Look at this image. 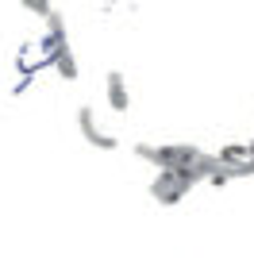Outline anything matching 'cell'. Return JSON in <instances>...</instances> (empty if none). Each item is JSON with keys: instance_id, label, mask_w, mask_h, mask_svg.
I'll use <instances>...</instances> for the list:
<instances>
[{"instance_id": "obj_2", "label": "cell", "mask_w": 254, "mask_h": 258, "mask_svg": "<svg viewBox=\"0 0 254 258\" xmlns=\"http://www.w3.org/2000/svg\"><path fill=\"white\" fill-rule=\"evenodd\" d=\"M193 185L181 177L177 170H158V177L150 181V197L158 201V205H181L185 197H189Z\"/></svg>"}, {"instance_id": "obj_1", "label": "cell", "mask_w": 254, "mask_h": 258, "mask_svg": "<svg viewBox=\"0 0 254 258\" xmlns=\"http://www.w3.org/2000/svg\"><path fill=\"white\" fill-rule=\"evenodd\" d=\"M201 147L193 143H166V147H150V143H139L135 147V158L150 162L154 170H177V166H189V162L201 158Z\"/></svg>"}, {"instance_id": "obj_4", "label": "cell", "mask_w": 254, "mask_h": 258, "mask_svg": "<svg viewBox=\"0 0 254 258\" xmlns=\"http://www.w3.org/2000/svg\"><path fill=\"white\" fill-rule=\"evenodd\" d=\"M104 97H108V108H112V112H127V108H131V93H127V77L119 74V70H112V74L104 77Z\"/></svg>"}, {"instance_id": "obj_3", "label": "cell", "mask_w": 254, "mask_h": 258, "mask_svg": "<svg viewBox=\"0 0 254 258\" xmlns=\"http://www.w3.org/2000/svg\"><path fill=\"white\" fill-rule=\"evenodd\" d=\"M77 127H81L85 143H93V147H100V151H116V147H119V139H112L108 131L96 127V116H93V108H89V104H81V112H77Z\"/></svg>"}, {"instance_id": "obj_5", "label": "cell", "mask_w": 254, "mask_h": 258, "mask_svg": "<svg viewBox=\"0 0 254 258\" xmlns=\"http://www.w3.org/2000/svg\"><path fill=\"white\" fill-rule=\"evenodd\" d=\"M216 158H220V162H246L250 151H246V143H227V147H220Z\"/></svg>"}, {"instance_id": "obj_6", "label": "cell", "mask_w": 254, "mask_h": 258, "mask_svg": "<svg viewBox=\"0 0 254 258\" xmlns=\"http://www.w3.org/2000/svg\"><path fill=\"white\" fill-rule=\"evenodd\" d=\"M20 4L31 12V16H39V20H46V16L54 12V8H50V0H20Z\"/></svg>"}]
</instances>
